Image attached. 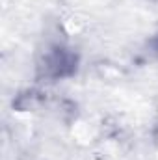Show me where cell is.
<instances>
[{
  "label": "cell",
  "mask_w": 158,
  "mask_h": 160,
  "mask_svg": "<svg viewBox=\"0 0 158 160\" xmlns=\"http://www.w3.org/2000/svg\"><path fill=\"white\" fill-rule=\"evenodd\" d=\"M77 65V60L75 56L69 52V50H63V48H52L50 52L45 54V60L39 67L43 69L45 77H50V78H62L69 73H73Z\"/></svg>",
  "instance_id": "6da1fadb"
}]
</instances>
